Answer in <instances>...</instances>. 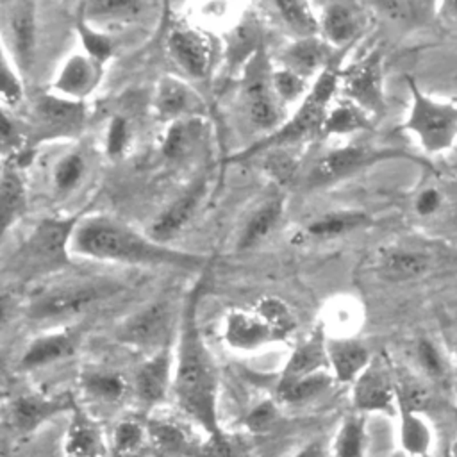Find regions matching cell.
Masks as SVG:
<instances>
[{"label": "cell", "mask_w": 457, "mask_h": 457, "mask_svg": "<svg viewBox=\"0 0 457 457\" xmlns=\"http://www.w3.org/2000/svg\"><path fill=\"white\" fill-rule=\"evenodd\" d=\"M168 50L177 64L195 79H205L212 66L211 39L196 29L177 27L168 36Z\"/></svg>", "instance_id": "2e32d148"}, {"label": "cell", "mask_w": 457, "mask_h": 457, "mask_svg": "<svg viewBox=\"0 0 457 457\" xmlns=\"http://www.w3.org/2000/svg\"><path fill=\"white\" fill-rule=\"evenodd\" d=\"M193 457H243V445L225 430L221 436H205Z\"/></svg>", "instance_id": "c3c4849f"}, {"label": "cell", "mask_w": 457, "mask_h": 457, "mask_svg": "<svg viewBox=\"0 0 457 457\" xmlns=\"http://www.w3.org/2000/svg\"><path fill=\"white\" fill-rule=\"evenodd\" d=\"M291 457H325L323 443L320 441H309L302 448H298Z\"/></svg>", "instance_id": "db71d44e"}, {"label": "cell", "mask_w": 457, "mask_h": 457, "mask_svg": "<svg viewBox=\"0 0 457 457\" xmlns=\"http://www.w3.org/2000/svg\"><path fill=\"white\" fill-rule=\"evenodd\" d=\"M205 193V179L196 180L187 191L177 196L146 228V236L155 243L164 245L171 237H175L184 225L193 218L198 204L202 202Z\"/></svg>", "instance_id": "ac0fdd59"}, {"label": "cell", "mask_w": 457, "mask_h": 457, "mask_svg": "<svg viewBox=\"0 0 457 457\" xmlns=\"http://www.w3.org/2000/svg\"><path fill=\"white\" fill-rule=\"evenodd\" d=\"M398 443L400 450L409 457H430L436 434L427 414L398 409Z\"/></svg>", "instance_id": "4316f807"}, {"label": "cell", "mask_w": 457, "mask_h": 457, "mask_svg": "<svg viewBox=\"0 0 457 457\" xmlns=\"http://www.w3.org/2000/svg\"><path fill=\"white\" fill-rule=\"evenodd\" d=\"M195 139V127L189 120H177L164 136L162 150L168 157H182Z\"/></svg>", "instance_id": "681fc988"}, {"label": "cell", "mask_w": 457, "mask_h": 457, "mask_svg": "<svg viewBox=\"0 0 457 457\" xmlns=\"http://www.w3.org/2000/svg\"><path fill=\"white\" fill-rule=\"evenodd\" d=\"M262 30L259 23L253 18H245L241 23L232 30L228 37V52L227 59L230 66H241L243 62L248 64V61L262 48Z\"/></svg>", "instance_id": "8d00e7d4"}, {"label": "cell", "mask_w": 457, "mask_h": 457, "mask_svg": "<svg viewBox=\"0 0 457 457\" xmlns=\"http://www.w3.org/2000/svg\"><path fill=\"white\" fill-rule=\"evenodd\" d=\"M173 371L175 355L170 346L154 352L146 361H143L134 377V389L139 402L146 407L161 405L168 398L170 391H173Z\"/></svg>", "instance_id": "9a60e30c"}, {"label": "cell", "mask_w": 457, "mask_h": 457, "mask_svg": "<svg viewBox=\"0 0 457 457\" xmlns=\"http://www.w3.org/2000/svg\"><path fill=\"white\" fill-rule=\"evenodd\" d=\"M121 289L116 282H79L50 289L36 296L29 307L27 316L36 321L59 320L79 314L100 300L116 295Z\"/></svg>", "instance_id": "52a82bcc"}, {"label": "cell", "mask_w": 457, "mask_h": 457, "mask_svg": "<svg viewBox=\"0 0 457 457\" xmlns=\"http://www.w3.org/2000/svg\"><path fill=\"white\" fill-rule=\"evenodd\" d=\"M80 387L91 400L114 403L125 396L127 380L112 370H84L80 373Z\"/></svg>", "instance_id": "d6a6232c"}, {"label": "cell", "mask_w": 457, "mask_h": 457, "mask_svg": "<svg viewBox=\"0 0 457 457\" xmlns=\"http://www.w3.org/2000/svg\"><path fill=\"white\" fill-rule=\"evenodd\" d=\"M146 5L148 4L136 0H95L80 4L79 12H82L86 20H129L136 18L141 11L146 9Z\"/></svg>", "instance_id": "60d3db41"}, {"label": "cell", "mask_w": 457, "mask_h": 457, "mask_svg": "<svg viewBox=\"0 0 457 457\" xmlns=\"http://www.w3.org/2000/svg\"><path fill=\"white\" fill-rule=\"evenodd\" d=\"M100 77L102 62L89 55H71L54 82V93L82 102V98L96 87Z\"/></svg>", "instance_id": "603a6c76"}, {"label": "cell", "mask_w": 457, "mask_h": 457, "mask_svg": "<svg viewBox=\"0 0 457 457\" xmlns=\"http://www.w3.org/2000/svg\"><path fill=\"white\" fill-rule=\"evenodd\" d=\"M84 159L80 154H68L64 155L54 170V184L55 189L61 193H66L70 189H73L82 175H84Z\"/></svg>", "instance_id": "f907efd6"}, {"label": "cell", "mask_w": 457, "mask_h": 457, "mask_svg": "<svg viewBox=\"0 0 457 457\" xmlns=\"http://www.w3.org/2000/svg\"><path fill=\"white\" fill-rule=\"evenodd\" d=\"M75 346H77V339H75V334L70 330L41 334L36 339H32L30 345L25 348V352L18 361V368L21 371H30V370L54 364L71 355Z\"/></svg>", "instance_id": "d4e9b609"}, {"label": "cell", "mask_w": 457, "mask_h": 457, "mask_svg": "<svg viewBox=\"0 0 457 457\" xmlns=\"http://www.w3.org/2000/svg\"><path fill=\"white\" fill-rule=\"evenodd\" d=\"M411 89V109L403 129L414 134L428 154H439L453 146L457 139V104L425 95L412 79H407Z\"/></svg>", "instance_id": "8992f818"}, {"label": "cell", "mask_w": 457, "mask_h": 457, "mask_svg": "<svg viewBox=\"0 0 457 457\" xmlns=\"http://www.w3.org/2000/svg\"><path fill=\"white\" fill-rule=\"evenodd\" d=\"M373 9L380 11L382 14H386L389 20L398 21V23H423L427 21V18L436 11V4L430 2H375L371 4Z\"/></svg>", "instance_id": "b9f144b4"}, {"label": "cell", "mask_w": 457, "mask_h": 457, "mask_svg": "<svg viewBox=\"0 0 457 457\" xmlns=\"http://www.w3.org/2000/svg\"><path fill=\"white\" fill-rule=\"evenodd\" d=\"M0 200H2V232L5 234L27 209L25 182L16 166L5 164L2 168L0 180Z\"/></svg>", "instance_id": "f546056e"}, {"label": "cell", "mask_w": 457, "mask_h": 457, "mask_svg": "<svg viewBox=\"0 0 457 457\" xmlns=\"http://www.w3.org/2000/svg\"><path fill=\"white\" fill-rule=\"evenodd\" d=\"M339 82L348 102L361 107L366 114L382 116L386 112L380 50H371L361 61L341 70Z\"/></svg>", "instance_id": "30bf717a"}, {"label": "cell", "mask_w": 457, "mask_h": 457, "mask_svg": "<svg viewBox=\"0 0 457 457\" xmlns=\"http://www.w3.org/2000/svg\"><path fill=\"white\" fill-rule=\"evenodd\" d=\"M296 328V318L287 303L275 296L259 298L250 309H234L223 325L225 343L241 352L259 350L287 341Z\"/></svg>", "instance_id": "277c9868"}, {"label": "cell", "mask_w": 457, "mask_h": 457, "mask_svg": "<svg viewBox=\"0 0 457 457\" xmlns=\"http://www.w3.org/2000/svg\"><path fill=\"white\" fill-rule=\"evenodd\" d=\"M205 287V270L193 284L179 321L173 396L180 411L205 436H221L225 428L218 412V368L198 325V303Z\"/></svg>", "instance_id": "6da1fadb"}, {"label": "cell", "mask_w": 457, "mask_h": 457, "mask_svg": "<svg viewBox=\"0 0 457 457\" xmlns=\"http://www.w3.org/2000/svg\"><path fill=\"white\" fill-rule=\"evenodd\" d=\"M155 111L161 120H182L184 114L193 112L198 107V102L191 89L179 80L177 77H162L155 89Z\"/></svg>", "instance_id": "f1b7e54d"}, {"label": "cell", "mask_w": 457, "mask_h": 457, "mask_svg": "<svg viewBox=\"0 0 457 457\" xmlns=\"http://www.w3.org/2000/svg\"><path fill=\"white\" fill-rule=\"evenodd\" d=\"M278 405L277 400L273 398H264L261 402H257L253 407H250V411L246 412L243 425L248 432L252 434H268L278 421Z\"/></svg>", "instance_id": "bcb514c9"}, {"label": "cell", "mask_w": 457, "mask_h": 457, "mask_svg": "<svg viewBox=\"0 0 457 457\" xmlns=\"http://www.w3.org/2000/svg\"><path fill=\"white\" fill-rule=\"evenodd\" d=\"M271 87L278 100L291 104L296 102L300 96H305V79L287 68L273 70L271 71Z\"/></svg>", "instance_id": "7dc6e473"}, {"label": "cell", "mask_w": 457, "mask_h": 457, "mask_svg": "<svg viewBox=\"0 0 457 457\" xmlns=\"http://www.w3.org/2000/svg\"><path fill=\"white\" fill-rule=\"evenodd\" d=\"M282 211H284L282 196H273L268 202H264L246 221L237 241V250H250L257 246L275 228V225L282 216Z\"/></svg>", "instance_id": "1f68e13d"}, {"label": "cell", "mask_w": 457, "mask_h": 457, "mask_svg": "<svg viewBox=\"0 0 457 457\" xmlns=\"http://www.w3.org/2000/svg\"><path fill=\"white\" fill-rule=\"evenodd\" d=\"M437 264V257L421 248L395 246L380 253L377 262V273L380 278L395 284L414 282L432 273Z\"/></svg>", "instance_id": "e0dca14e"}, {"label": "cell", "mask_w": 457, "mask_h": 457, "mask_svg": "<svg viewBox=\"0 0 457 457\" xmlns=\"http://www.w3.org/2000/svg\"><path fill=\"white\" fill-rule=\"evenodd\" d=\"M150 445L155 452L162 455H179V457H193L200 441L193 439L191 432L173 418L155 416L146 423Z\"/></svg>", "instance_id": "484cf974"}, {"label": "cell", "mask_w": 457, "mask_h": 457, "mask_svg": "<svg viewBox=\"0 0 457 457\" xmlns=\"http://www.w3.org/2000/svg\"><path fill=\"white\" fill-rule=\"evenodd\" d=\"M366 416L348 414L332 439V457H366Z\"/></svg>", "instance_id": "d590c367"}, {"label": "cell", "mask_w": 457, "mask_h": 457, "mask_svg": "<svg viewBox=\"0 0 457 457\" xmlns=\"http://www.w3.org/2000/svg\"><path fill=\"white\" fill-rule=\"evenodd\" d=\"M441 205V195L436 187L423 189L416 198V211L420 216H430L434 214Z\"/></svg>", "instance_id": "f5cc1de1"}, {"label": "cell", "mask_w": 457, "mask_h": 457, "mask_svg": "<svg viewBox=\"0 0 457 457\" xmlns=\"http://www.w3.org/2000/svg\"><path fill=\"white\" fill-rule=\"evenodd\" d=\"M86 123V105L80 100L66 98L57 93L39 95L32 104L34 139L77 136Z\"/></svg>", "instance_id": "8fae6325"}, {"label": "cell", "mask_w": 457, "mask_h": 457, "mask_svg": "<svg viewBox=\"0 0 457 457\" xmlns=\"http://www.w3.org/2000/svg\"><path fill=\"white\" fill-rule=\"evenodd\" d=\"M284 68L302 75L303 79L321 73L330 62L336 61L334 48L323 37H300L291 43L280 55Z\"/></svg>", "instance_id": "7402d4cb"}, {"label": "cell", "mask_w": 457, "mask_h": 457, "mask_svg": "<svg viewBox=\"0 0 457 457\" xmlns=\"http://www.w3.org/2000/svg\"><path fill=\"white\" fill-rule=\"evenodd\" d=\"M352 405L359 414L398 416L395 373L382 357H373L370 366L352 384Z\"/></svg>", "instance_id": "9c48e42d"}, {"label": "cell", "mask_w": 457, "mask_h": 457, "mask_svg": "<svg viewBox=\"0 0 457 457\" xmlns=\"http://www.w3.org/2000/svg\"><path fill=\"white\" fill-rule=\"evenodd\" d=\"M129 143V125L123 116H114L107 129V141L105 148L111 157H118L123 154Z\"/></svg>", "instance_id": "816d5d0a"}, {"label": "cell", "mask_w": 457, "mask_h": 457, "mask_svg": "<svg viewBox=\"0 0 457 457\" xmlns=\"http://www.w3.org/2000/svg\"><path fill=\"white\" fill-rule=\"evenodd\" d=\"M71 252L100 261H114L143 266H175L204 270L207 259L198 253L182 252L155 243L146 234L112 218H89L79 223Z\"/></svg>", "instance_id": "7a4b0ae2"}, {"label": "cell", "mask_w": 457, "mask_h": 457, "mask_svg": "<svg viewBox=\"0 0 457 457\" xmlns=\"http://www.w3.org/2000/svg\"><path fill=\"white\" fill-rule=\"evenodd\" d=\"M77 30H79L80 41L89 57H93L95 61L104 64L112 55V52H114L112 39L107 34L95 30L80 12H79V20H77Z\"/></svg>", "instance_id": "ee69618b"}, {"label": "cell", "mask_w": 457, "mask_h": 457, "mask_svg": "<svg viewBox=\"0 0 457 457\" xmlns=\"http://www.w3.org/2000/svg\"><path fill=\"white\" fill-rule=\"evenodd\" d=\"M416 362L427 382L439 389H450L453 382V361L452 357L430 337H420L414 346Z\"/></svg>", "instance_id": "83f0119b"}, {"label": "cell", "mask_w": 457, "mask_h": 457, "mask_svg": "<svg viewBox=\"0 0 457 457\" xmlns=\"http://www.w3.org/2000/svg\"><path fill=\"white\" fill-rule=\"evenodd\" d=\"M271 9L278 14L284 25L300 37H314L320 32V18L312 12L307 2L278 0L271 2Z\"/></svg>", "instance_id": "74e56055"}, {"label": "cell", "mask_w": 457, "mask_h": 457, "mask_svg": "<svg viewBox=\"0 0 457 457\" xmlns=\"http://www.w3.org/2000/svg\"><path fill=\"white\" fill-rule=\"evenodd\" d=\"M107 443L102 427L86 411L77 407L62 441L64 457H105Z\"/></svg>", "instance_id": "d6986e66"}, {"label": "cell", "mask_w": 457, "mask_h": 457, "mask_svg": "<svg viewBox=\"0 0 457 457\" xmlns=\"http://www.w3.org/2000/svg\"><path fill=\"white\" fill-rule=\"evenodd\" d=\"M320 371H330L323 327H316V330L291 352L286 366L280 371L278 382L296 380Z\"/></svg>", "instance_id": "ffe728a7"}, {"label": "cell", "mask_w": 457, "mask_h": 457, "mask_svg": "<svg viewBox=\"0 0 457 457\" xmlns=\"http://www.w3.org/2000/svg\"><path fill=\"white\" fill-rule=\"evenodd\" d=\"M339 80L341 68L336 59L316 77L296 112L286 123H282V127L255 141L248 148L234 154L227 159V162L248 161L257 154L268 152L271 148H286V145L289 143L302 141L312 134H321V127L328 114V104L332 102V96L339 87Z\"/></svg>", "instance_id": "3957f363"}, {"label": "cell", "mask_w": 457, "mask_h": 457, "mask_svg": "<svg viewBox=\"0 0 457 457\" xmlns=\"http://www.w3.org/2000/svg\"><path fill=\"white\" fill-rule=\"evenodd\" d=\"M446 457H457V432H455V436L452 437V441L448 443Z\"/></svg>", "instance_id": "9f6ffc18"}, {"label": "cell", "mask_w": 457, "mask_h": 457, "mask_svg": "<svg viewBox=\"0 0 457 457\" xmlns=\"http://www.w3.org/2000/svg\"><path fill=\"white\" fill-rule=\"evenodd\" d=\"M150 445L146 425H141L136 420H121L116 423L109 452L111 457H145Z\"/></svg>", "instance_id": "836d02e7"}, {"label": "cell", "mask_w": 457, "mask_h": 457, "mask_svg": "<svg viewBox=\"0 0 457 457\" xmlns=\"http://www.w3.org/2000/svg\"><path fill=\"white\" fill-rule=\"evenodd\" d=\"M171 323V309L168 300H155L132 316H129L118 328L114 337L121 345L137 350H161L166 345Z\"/></svg>", "instance_id": "7c38bea8"}, {"label": "cell", "mask_w": 457, "mask_h": 457, "mask_svg": "<svg viewBox=\"0 0 457 457\" xmlns=\"http://www.w3.org/2000/svg\"><path fill=\"white\" fill-rule=\"evenodd\" d=\"M330 373L336 382L353 384L373 361L370 348L353 337H327Z\"/></svg>", "instance_id": "44dd1931"}, {"label": "cell", "mask_w": 457, "mask_h": 457, "mask_svg": "<svg viewBox=\"0 0 457 457\" xmlns=\"http://www.w3.org/2000/svg\"><path fill=\"white\" fill-rule=\"evenodd\" d=\"M0 91H2V102L4 109H14L23 100V82L18 73V66L9 57L7 50H2V64H0Z\"/></svg>", "instance_id": "7bdbcfd3"}, {"label": "cell", "mask_w": 457, "mask_h": 457, "mask_svg": "<svg viewBox=\"0 0 457 457\" xmlns=\"http://www.w3.org/2000/svg\"><path fill=\"white\" fill-rule=\"evenodd\" d=\"M371 223V218L364 211H336L328 212L305 227V236L312 239H334L353 230L364 228Z\"/></svg>", "instance_id": "4dcf8cb0"}, {"label": "cell", "mask_w": 457, "mask_h": 457, "mask_svg": "<svg viewBox=\"0 0 457 457\" xmlns=\"http://www.w3.org/2000/svg\"><path fill=\"white\" fill-rule=\"evenodd\" d=\"M450 357L453 361V366L457 368V323L453 325V334H452V345H450Z\"/></svg>", "instance_id": "11a10c76"}, {"label": "cell", "mask_w": 457, "mask_h": 457, "mask_svg": "<svg viewBox=\"0 0 457 457\" xmlns=\"http://www.w3.org/2000/svg\"><path fill=\"white\" fill-rule=\"evenodd\" d=\"M405 155L407 154L402 150H391V148L377 150L364 145H346L320 157L316 164L311 168V171L307 173L305 184L311 189L323 187L341 179H346L370 164H375L386 159L405 157Z\"/></svg>", "instance_id": "ba28073f"}, {"label": "cell", "mask_w": 457, "mask_h": 457, "mask_svg": "<svg viewBox=\"0 0 457 457\" xmlns=\"http://www.w3.org/2000/svg\"><path fill=\"white\" fill-rule=\"evenodd\" d=\"M361 5L350 2H328L320 14V30L332 46H343L355 39L362 27Z\"/></svg>", "instance_id": "cb8c5ba5"}, {"label": "cell", "mask_w": 457, "mask_h": 457, "mask_svg": "<svg viewBox=\"0 0 457 457\" xmlns=\"http://www.w3.org/2000/svg\"><path fill=\"white\" fill-rule=\"evenodd\" d=\"M79 407L71 393L43 395V393H23L11 400L9 420L11 427L18 434H32L41 425L55 418L57 414L73 412Z\"/></svg>", "instance_id": "4fadbf2b"}, {"label": "cell", "mask_w": 457, "mask_h": 457, "mask_svg": "<svg viewBox=\"0 0 457 457\" xmlns=\"http://www.w3.org/2000/svg\"><path fill=\"white\" fill-rule=\"evenodd\" d=\"M395 384H396V398H398V409L416 411L427 414L428 407L432 405V391L430 386H427L420 377L396 371L395 373Z\"/></svg>", "instance_id": "ab89813d"}, {"label": "cell", "mask_w": 457, "mask_h": 457, "mask_svg": "<svg viewBox=\"0 0 457 457\" xmlns=\"http://www.w3.org/2000/svg\"><path fill=\"white\" fill-rule=\"evenodd\" d=\"M262 170L280 186H289L298 173V161L286 148H271L262 161Z\"/></svg>", "instance_id": "f6af8a7d"}, {"label": "cell", "mask_w": 457, "mask_h": 457, "mask_svg": "<svg viewBox=\"0 0 457 457\" xmlns=\"http://www.w3.org/2000/svg\"><path fill=\"white\" fill-rule=\"evenodd\" d=\"M391 457H409V455H405L402 450H398V452H395Z\"/></svg>", "instance_id": "6f0895ef"}, {"label": "cell", "mask_w": 457, "mask_h": 457, "mask_svg": "<svg viewBox=\"0 0 457 457\" xmlns=\"http://www.w3.org/2000/svg\"><path fill=\"white\" fill-rule=\"evenodd\" d=\"M334 380L336 378L330 371H320V373L307 375V377H302L296 380L277 382L275 396L278 402L287 403V405L305 403V402L318 398L321 393H325L332 386Z\"/></svg>", "instance_id": "e575fe53"}, {"label": "cell", "mask_w": 457, "mask_h": 457, "mask_svg": "<svg viewBox=\"0 0 457 457\" xmlns=\"http://www.w3.org/2000/svg\"><path fill=\"white\" fill-rule=\"evenodd\" d=\"M371 129L370 114H366L361 107H357L352 102L337 104L332 107L325 118V123L321 127L323 136H345L357 130H368Z\"/></svg>", "instance_id": "f35d334b"}, {"label": "cell", "mask_w": 457, "mask_h": 457, "mask_svg": "<svg viewBox=\"0 0 457 457\" xmlns=\"http://www.w3.org/2000/svg\"><path fill=\"white\" fill-rule=\"evenodd\" d=\"M80 214L43 218L12 255V273L21 278L45 275L70 264V252Z\"/></svg>", "instance_id": "5b68a950"}, {"label": "cell", "mask_w": 457, "mask_h": 457, "mask_svg": "<svg viewBox=\"0 0 457 457\" xmlns=\"http://www.w3.org/2000/svg\"><path fill=\"white\" fill-rule=\"evenodd\" d=\"M5 37L11 43V59L18 70L27 71L32 66L36 52V4L9 2L2 4Z\"/></svg>", "instance_id": "5bb4252c"}]
</instances>
